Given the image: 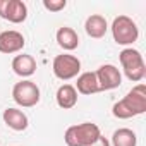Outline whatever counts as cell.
I'll list each match as a JSON object with an SVG mask.
<instances>
[{"label": "cell", "instance_id": "obj_1", "mask_svg": "<svg viewBox=\"0 0 146 146\" xmlns=\"http://www.w3.org/2000/svg\"><path fill=\"white\" fill-rule=\"evenodd\" d=\"M146 112V86L137 84L134 86L122 100H119L112 107V113L117 119H132Z\"/></svg>", "mask_w": 146, "mask_h": 146}, {"label": "cell", "instance_id": "obj_2", "mask_svg": "<svg viewBox=\"0 0 146 146\" xmlns=\"http://www.w3.org/2000/svg\"><path fill=\"white\" fill-rule=\"evenodd\" d=\"M100 136L102 132L96 124L83 122L78 125H70L64 134V141L67 146H91Z\"/></svg>", "mask_w": 146, "mask_h": 146}, {"label": "cell", "instance_id": "obj_3", "mask_svg": "<svg viewBox=\"0 0 146 146\" xmlns=\"http://www.w3.org/2000/svg\"><path fill=\"white\" fill-rule=\"evenodd\" d=\"M119 60L122 64L124 74H125V78L129 81L139 83L146 76V65H144L141 52H137L134 48H124L119 53Z\"/></svg>", "mask_w": 146, "mask_h": 146}, {"label": "cell", "instance_id": "obj_4", "mask_svg": "<svg viewBox=\"0 0 146 146\" xmlns=\"http://www.w3.org/2000/svg\"><path fill=\"white\" fill-rule=\"evenodd\" d=\"M112 36L117 45L129 46L139 38V28L129 16H119L112 23Z\"/></svg>", "mask_w": 146, "mask_h": 146}, {"label": "cell", "instance_id": "obj_5", "mask_svg": "<svg viewBox=\"0 0 146 146\" xmlns=\"http://www.w3.org/2000/svg\"><path fill=\"white\" fill-rule=\"evenodd\" d=\"M52 70H53L55 78L60 79V81L74 79V78H78L79 70H81V60L74 55H69V53L57 55L53 58Z\"/></svg>", "mask_w": 146, "mask_h": 146}, {"label": "cell", "instance_id": "obj_6", "mask_svg": "<svg viewBox=\"0 0 146 146\" xmlns=\"http://www.w3.org/2000/svg\"><path fill=\"white\" fill-rule=\"evenodd\" d=\"M12 98H14V102L19 107L29 108V107H35L40 102L41 93H40V88H38L36 83H33L29 79H23V81H19V83L14 84V88H12Z\"/></svg>", "mask_w": 146, "mask_h": 146}, {"label": "cell", "instance_id": "obj_7", "mask_svg": "<svg viewBox=\"0 0 146 146\" xmlns=\"http://www.w3.org/2000/svg\"><path fill=\"white\" fill-rule=\"evenodd\" d=\"M0 17L14 24H21L28 17V5L23 0H0Z\"/></svg>", "mask_w": 146, "mask_h": 146}, {"label": "cell", "instance_id": "obj_8", "mask_svg": "<svg viewBox=\"0 0 146 146\" xmlns=\"http://www.w3.org/2000/svg\"><path fill=\"white\" fill-rule=\"evenodd\" d=\"M95 74H96V81H98L100 91H110V90H115V88H119L122 84L120 70L115 65H112V64L100 65Z\"/></svg>", "mask_w": 146, "mask_h": 146}, {"label": "cell", "instance_id": "obj_9", "mask_svg": "<svg viewBox=\"0 0 146 146\" xmlns=\"http://www.w3.org/2000/svg\"><path fill=\"white\" fill-rule=\"evenodd\" d=\"M26 40L19 31L7 29L0 33V53H17L24 48Z\"/></svg>", "mask_w": 146, "mask_h": 146}, {"label": "cell", "instance_id": "obj_10", "mask_svg": "<svg viewBox=\"0 0 146 146\" xmlns=\"http://www.w3.org/2000/svg\"><path fill=\"white\" fill-rule=\"evenodd\" d=\"M2 119H4V122H5L7 127H11L12 131H17V132L26 131L28 125H29L28 115L23 110H19V108H5Z\"/></svg>", "mask_w": 146, "mask_h": 146}, {"label": "cell", "instance_id": "obj_11", "mask_svg": "<svg viewBox=\"0 0 146 146\" xmlns=\"http://www.w3.org/2000/svg\"><path fill=\"white\" fill-rule=\"evenodd\" d=\"M12 70L19 78H29L36 72V60L33 55H28V53H21V55H16L14 60H12Z\"/></svg>", "mask_w": 146, "mask_h": 146}, {"label": "cell", "instance_id": "obj_12", "mask_svg": "<svg viewBox=\"0 0 146 146\" xmlns=\"http://www.w3.org/2000/svg\"><path fill=\"white\" fill-rule=\"evenodd\" d=\"M84 29H86V35L90 38H95V40H100L105 36L107 29H108V24H107V19L100 14H91L86 23H84Z\"/></svg>", "mask_w": 146, "mask_h": 146}, {"label": "cell", "instance_id": "obj_13", "mask_svg": "<svg viewBox=\"0 0 146 146\" xmlns=\"http://www.w3.org/2000/svg\"><path fill=\"white\" fill-rule=\"evenodd\" d=\"M55 100H57V105L60 108L70 110V108H74L76 103H78V91H76V88L72 84H62L57 90Z\"/></svg>", "mask_w": 146, "mask_h": 146}, {"label": "cell", "instance_id": "obj_14", "mask_svg": "<svg viewBox=\"0 0 146 146\" xmlns=\"http://www.w3.org/2000/svg\"><path fill=\"white\" fill-rule=\"evenodd\" d=\"M55 38H57L58 46L64 48V50H67V52H72V50H76L79 46V36H78V33L72 28H69V26L58 28Z\"/></svg>", "mask_w": 146, "mask_h": 146}, {"label": "cell", "instance_id": "obj_15", "mask_svg": "<svg viewBox=\"0 0 146 146\" xmlns=\"http://www.w3.org/2000/svg\"><path fill=\"white\" fill-rule=\"evenodd\" d=\"M76 91L81 95H95L100 91L98 88V81H96V74L95 72H83L78 76V83H76Z\"/></svg>", "mask_w": 146, "mask_h": 146}, {"label": "cell", "instance_id": "obj_16", "mask_svg": "<svg viewBox=\"0 0 146 146\" xmlns=\"http://www.w3.org/2000/svg\"><path fill=\"white\" fill-rule=\"evenodd\" d=\"M136 144H137V136L134 131L127 127H120L112 134L110 146H136Z\"/></svg>", "mask_w": 146, "mask_h": 146}, {"label": "cell", "instance_id": "obj_17", "mask_svg": "<svg viewBox=\"0 0 146 146\" xmlns=\"http://www.w3.org/2000/svg\"><path fill=\"white\" fill-rule=\"evenodd\" d=\"M67 5L65 0H43V7L50 12H60Z\"/></svg>", "mask_w": 146, "mask_h": 146}, {"label": "cell", "instance_id": "obj_18", "mask_svg": "<svg viewBox=\"0 0 146 146\" xmlns=\"http://www.w3.org/2000/svg\"><path fill=\"white\" fill-rule=\"evenodd\" d=\"M91 146H110V141H108L105 136H100V137L91 144Z\"/></svg>", "mask_w": 146, "mask_h": 146}]
</instances>
